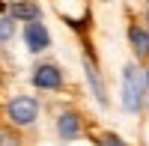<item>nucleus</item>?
<instances>
[{
  "label": "nucleus",
  "mask_w": 149,
  "mask_h": 146,
  "mask_svg": "<svg viewBox=\"0 0 149 146\" xmlns=\"http://www.w3.org/2000/svg\"><path fill=\"white\" fill-rule=\"evenodd\" d=\"M119 104L122 111L137 116L146 107V81H143V69L137 66V60H128L122 66L119 75Z\"/></svg>",
  "instance_id": "f257e3e1"
},
{
  "label": "nucleus",
  "mask_w": 149,
  "mask_h": 146,
  "mask_svg": "<svg viewBox=\"0 0 149 146\" xmlns=\"http://www.w3.org/2000/svg\"><path fill=\"white\" fill-rule=\"evenodd\" d=\"M42 116V102L39 95H30V92H15L12 99L6 102V122L12 128H33Z\"/></svg>",
  "instance_id": "f03ea898"
},
{
  "label": "nucleus",
  "mask_w": 149,
  "mask_h": 146,
  "mask_svg": "<svg viewBox=\"0 0 149 146\" xmlns=\"http://www.w3.org/2000/svg\"><path fill=\"white\" fill-rule=\"evenodd\" d=\"M30 87L39 92H57L66 87V72L57 60H39L30 69Z\"/></svg>",
  "instance_id": "7ed1b4c3"
},
{
  "label": "nucleus",
  "mask_w": 149,
  "mask_h": 146,
  "mask_svg": "<svg viewBox=\"0 0 149 146\" xmlns=\"http://www.w3.org/2000/svg\"><path fill=\"white\" fill-rule=\"evenodd\" d=\"M81 69H84V78H86V87H90L95 104L102 107V111H107L110 107V99H107V87H104V78H102V69H98L95 57L90 48H84V57H81Z\"/></svg>",
  "instance_id": "20e7f679"
},
{
  "label": "nucleus",
  "mask_w": 149,
  "mask_h": 146,
  "mask_svg": "<svg viewBox=\"0 0 149 146\" xmlns=\"http://www.w3.org/2000/svg\"><path fill=\"white\" fill-rule=\"evenodd\" d=\"M21 42L24 48H27V54H45L48 48H51V30H48V24L39 18V21H27V24H21Z\"/></svg>",
  "instance_id": "39448f33"
},
{
  "label": "nucleus",
  "mask_w": 149,
  "mask_h": 146,
  "mask_svg": "<svg viewBox=\"0 0 149 146\" xmlns=\"http://www.w3.org/2000/svg\"><path fill=\"white\" fill-rule=\"evenodd\" d=\"M54 131L63 143H74L81 134H84V116L74 111V107H66L54 116Z\"/></svg>",
  "instance_id": "423d86ee"
},
{
  "label": "nucleus",
  "mask_w": 149,
  "mask_h": 146,
  "mask_svg": "<svg viewBox=\"0 0 149 146\" xmlns=\"http://www.w3.org/2000/svg\"><path fill=\"white\" fill-rule=\"evenodd\" d=\"M125 36H128L134 60H146V63H149V27H146V24H128Z\"/></svg>",
  "instance_id": "0eeeda50"
},
{
  "label": "nucleus",
  "mask_w": 149,
  "mask_h": 146,
  "mask_svg": "<svg viewBox=\"0 0 149 146\" xmlns=\"http://www.w3.org/2000/svg\"><path fill=\"white\" fill-rule=\"evenodd\" d=\"M6 12L18 24H27V21H39L42 18V6L36 0H9L6 3Z\"/></svg>",
  "instance_id": "6e6552de"
},
{
  "label": "nucleus",
  "mask_w": 149,
  "mask_h": 146,
  "mask_svg": "<svg viewBox=\"0 0 149 146\" xmlns=\"http://www.w3.org/2000/svg\"><path fill=\"white\" fill-rule=\"evenodd\" d=\"M18 30H21V24L12 18L9 12H0V48H6L12 39H15Z\"/></svg>",
  "instance_id": "1a4fd4ad"
},
{
  "label": "nucleus",
  "mask_w": 149,
  "mask_h": 146,
  "mask_svg": "<svg viewBox=\"0 0 149 146\" xmlns=\"http://www.w3.org/2000/svg\"><path fill=\"white\" fill-rule=\"evenodd\" d=\"M95 146H128V143H125V137H119L116 131H102Z\"/></svg>",
  "instance_id": "9d476101"
},
{
  "label": "nucleus",
  "mask_w": 149,
  "mask_h": 146,
  "mask_svg": "<svg viewBox=\"0 0 149 146\" xmlns=\"http://www.w3.org/2000/svg\"><path fill=\"white\" fill-rule=\"evenodd\" d=\"M0 146H21V140L15 137L12 125H9V128H0Z\"/></svg>",
  "instance_id": "9b49d317"
},
{
  "label": "nucleus",
  "mask_w": 149,
  "mask_h": 146,
  "mask_svg": "<svg viewBox=\"0 0 149 146\" xmlns=\"http://www.w3.org/2000/svg\"><path fill=\"white\" fill-rule=\"evenodd\" d=\"M143 81H146V90H149V63L143 66Z\"/></svg>",
  "instance_id": "f8f14e48"
},
{
  "label": "nucleus",
  "mask_w": 149,
  "mask_h": 146,
  "mask_svg": "<svg viewBox=\"0 0 149 146\" xmlns=\"http://www.w3.org/2000/svg\"><path fill=\"white\" fill-rule=\"evenodd\" d=\"M146 111H149V90H146Z\"/></svg>",
  "instance_id": "ddd939ff"
},
{
  "label": "nucleus",
  "mask_w": 149,
  "mask_h": 146,
  "mask_svg": "<svg viewBox=\"0 0 149 146\" xmlns=\"http://www.w3.org/2000/svg\"><path fill=\"white\" fill-rule=\"evenodd\" d=\"M146 27H149V6H146Z\"/></svg>",
  "instance_id": "4468645a"
},
{
  "label": "nucleus",
  "mask_w": 149,
  "mask_h": 146,
  "mask_svg": "<svg viewBox=\"0 0 149 146\" xmlns=\"http://www.w3.org/2000/svg\"><path fill=\"white\" fill-rule=\"evenodd\" d=\"M102 3H107V0H102Z\"/></svg>",
  "instance_id": "2eb2a0df"
},
{
  "label": "nucleus",
  "mask_w": 149,
  "mask_h": 146,
  "mask_svg": "<svg viewBox=\"0 0 149 146\" xmlns=\"http://www.w3.org/2000/svg\"><path fill=\"white\" fill-rule=\"evenodd\" d=\"M146 6H149V0H146Z\"/></svg>",
  "instance_id": "dca6fc26"
}]
</instances>
